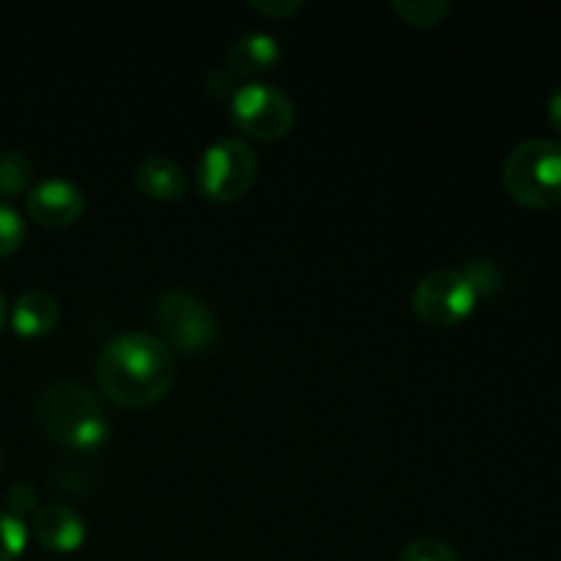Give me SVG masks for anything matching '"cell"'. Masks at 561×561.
Returning a JSON list of instances; mask_svg holds the SVG:
<instances>
[{
  "mask_svg": "<svg viewBox=\"0 0 561 561\" xmlns=\"http://www.w3.org/2000/svg\"><path fill=\"white\" fill-rule=\"evenodd\" d=\"M175 359L162 337L148 332L118 334L96 362L99 387L110 400L129 409L157 403L173 383Z\"/></svg>",
  "mask_w": 561,
  "mask_h": 561,
  "instance_id": "cell-1",
  "label": "cell"
},
{
  "mask_svg": "<svg viewBox=\"0 0 561 561\" xmlns=\"http://www.w3.org/2000/svg\"><path fill=\"white\" fill-rule=\"evenodd\" d=\"M36 422L55 442L71 449H93L107 438V414L88 387L60 381L36 400Z\"/></svg>",
  "mask_w": 561,
  "mask_h": 561,
  "instance_id": "cell-2",
  "label": "cell"
},
{
  "mask_svg": "<svg viewBox=\"0 0 561 561\" xmlns=\"http://www.w3.org/2000/svg\"><path fill=\"white\" fill-rule=\"evenodd\" d=\"M504 186L529 208L561 206V142L548 137L524 140L507 153L502 168Z\"/></svg>",
  "mask_w": 561,
  "mask_h": 561,
  "instance_id": "cell-3",
  "label": "cell"
},
{
  "mask_svg": "<svg viewBox=\"0 0 561 561\" xmlns=\"http://www.w3.org/2000/svg\"><path fill=\"white\" fill-rule=\"evenodd\" d=\"M153 321L164 334V343L186 354H201L217 343L219 323L206 301L186 290H164L153 301Z\"/></svg>",
  "mask_w": 561,
  "mask_h": 561,
  "instance_id": "cell-4",
  "label": "cell"
},
{
  "mask_svg": "<svg viewBox=\"0 0 561 561\" xmlns=\"http://www.w3.org/2000/svg\"><path fill=\"white\" fill-rule=\"evenodd\" d=\"M257 173V157L250 142L225 137L206 148L197 168V186L211 201H239L252 186Z\"/></svg>",
  "mask_w": 561,
  "mask_h": 561,
  "instance_id": "cell-5",
  "label": "cell"
},
{
  "mask_svg": "<svg viewBox=\"0 0 561 561\" xmlns=\"http://www.w3.org/2000/svg\"><path fill=\"white\" fill-rule=\"evenodd\" d=\"M233 121L257 140H277L294 129L296 110L288 93L268 82H247L230 96Z\"/></svg>",
  "mask_w": 561,
  "mask_h": 561,
  "instance_id": "cell-6",
  "label": "cell"
},
{
  "mask_svg": "<svg viewBox=\"0 0 561 561\" xmlns=\"http://www.w3.org/2000/svg\"><path fill=\"white\" fill-rule=\"evenodd\" d=\"M477 299L480 296L460 268H436L416 285L414 310L425 323L444 329L471 316Z\"/></svg>",
  "mask_w": 561,
  "mask_h": 561,
  "instance_id": "cell-7",
  "label": "cell"
},
{
  "mask_svg": "<svg viewBox=\"0 0 561 561\" xmlns=\"http://www.w3.org/2000/svg\"><path fill=\"white\" fill-rule=\"evenodd\" d=\"M27 211L44 228H66L85 211V195L66 179H47L27 192Z\"/></svg>",
  "mask_w": 561,
  "mask_h": 561,
  "instance_id": "cell-8",
  "label": "cell"
},
{
  "mask_svg": "<svg viewBox=\"0 0 561 561\" xmlns=\"http://www.w3.org/2000/svg\"><path fill=\"white\" fill-rule=\"evenodd\" d=\"M33 535L49 551L69 553L85 542V520L64 504H44L33 515Z\"/></svg>",
  "mask_w": 561,
  "mask_h": 561,
  "instance_id": "cell-9",
  "label": "cell"
},
{
  "mask_svg": "<svg viewBox=\"0 0 561 561\" xmlns=\"http://www.w3.org/2000/svg\"><path fill=\"white\" fill-rule=\"evenodd\" d=\"M135 184L153 201H179L186 192V173L170 157L151 153L137 162Z\"/></svg>",
  "mask_w": 561,
  "mask_h": 561,
  "instance_id": "cell-10",
  "label": "cell"
},
{
  "mask_svg": "<svg viewBox=\"0 0 561 561\" xmlns=\"http://www.w3.org/2000/svg\"><path fill=\"white\" fill-rule=\"evenodd\" d=\"M279 60V44L272 33L250 31L228 49V71L233 77H252L268 71Z\"/></svg>",
  "mask_w": 561,
  "mask_h": 561,
  "instance_id": "cell-11",
  "label": "cell"
},
{
  "mask_svg": "<svg viewBox=\"0 0 561 561\" xmlns=\"http://www.w3.org/2000/svg\"><path fill=\"white\" fill-rule=\"evenodd\" d=\"M58 318V299L49 290H27L11 307V329L20 337H42V334L53 332Z\"/></svg>",
  "mask_w": 561,
  "mask_h": 561,
  "instance_id": "cell-12",
  "label": "cell"
},
{
  "mask_svg": "<svg viewBox=\"0 0 561 561\" xmlns=\"http://www.w3.org/2000/svg\"><path fill=\"white\" fill-rule=\"evenodd\" d=\"M33 179L31 159L22 151L0 153V195H20Z\"/></svg>",
  "mask_w": 561,
  "mask_h": 561,
  "instance_id": "cell-13",
  "label": "cell"
},
{
  "mask_svg": "<svg viewBox=\"0 0 561 561\" xmlns=\"http://www.w3.org/2000/svg\"><path fill=\"white\" fill-rule=\"evenodd\" d=\"M392 9L411 25H436L449 11L447 0H392Z\"/></svg>",
  "mask_w": 561,
  "mask_h": 561,
  "instance_id": "cell-14",
  "label": "cell"
},
{
  "mask_svg": "<svg viewBox=\"0 0 561 561\" xmlns=\"http://www.w3.org/2000/svg\"><path fill=\"white\" fill-rule=\"evenodd\" d=\"M27 531L16 515L0 513V561H14L25 551Z\"/></svg>",
  "mask_w": 561,
  "mask_h": 561,
  "instance_id": "cell-15",
  "label": "cell"
},
{
  "mask_svg": "<svg viewBox=\"0 0 561 561\" xmlns=\"http://www.w3.org/2000/svg\"><path fill=\"white\" fill-rule=\"evenodd\" d=\"M22 239H25V222H22L20 211L0 201V257L20 250Z\"/></svg>",
  "mask_w": 561,
  "mask_h": 561,
  "instance_id": "cell-16",
  "label": "cell"
},
{
  "mask_svg": "<svg viewBox=\"0 0 561 561\" xmlns=\"http://www.w3.org/2000/svg\"><path fill=\"white\" fill-rule=\"evenodd\" d=\"M398 561H460V559L449 542L436 540V537H422V540L411 542V546L400 553Z\"/></svg>",
  "mask_w": 561,
  "mask_h": 561,
  "instance_id": "cell-17",
  "label": "cell"
},
{
  "mask_svg": "<svg viewBox=\"0 0 561 561\" xmlns=\"http://www.w3.org/2000/svg\"><path fill=\"white\" fill-rule=\"evenodd\" d=\"M466 274V279L471 283V288L477 290V296L493 294L502 283V272L493 261H485V257H477V261H469V266L460 268Z\"/></svg>",
  "mask_w": 561,
  "mask_h": 561,
  "instance_id": "cell-18",
  "label": "cell"
},
{
  "mask_svg": "<svg viewBox=\"0 0 561 561\" xmlns=\"http://www.w3.org/2000/svg\"><path fill=\"white\" fill-rule=\"evenodd\" d=\"M38 502V493L31 482H14V485L5 491V504L11 507V515L20 518V513H31Z\"/></svg>",
  "mask_w": 561,
  "mask_h": 561,
  "instance_id": "cell-19",
  "label": "cell"
},
{
  "mask_svg": "<svg viewBox=\"0 0 561 561\" xmlns=\"http://www.w3.org/2000/svg\"><path fill=\"white\" fill-rule=\"evenodd\" d=\"M250 5L268 16H290L301 9V0H252Z\"/></svg>",
  "mask_w": 561,
  "mask_h": 561,
  "instance_id": "cell-20",
  "label": "cell"
},
{
  "mask_svg": "<svg viewBox=\"0 0 561 561\" xmlns=\"http://www.w3.org/2000/svg\"><path fill=\"white\" fill-rule=\"evenodd\" d=\"M208 88H211V93H217V96H225V93H230V96H233V91H236L233 75H230L228 69L208 71Z\"/></svg>",
  "mask_w": 561,
  "mask_h": 561,
  "instance_id": "cell-21",
  "label": "cell"
},
{
  "mask_svg": "<svg viewBox=\"0 0 561 561\" xmlns=\"http://www.w3.org/2000/svg\"><path fill=\"white\" fill-rule=\"evenodd\" d=\"M548 124L561 131V85L553 88L551 96H548Z\"/></svg>",
  "mask_w": 561,
  "mask_h": 561,
  "instance_id": "cell-22",
  "label": "cell"
},
{
  "mask_svg": "<svg viewBox=\"0 0 561 561\" xmlns=\"http://www.w3.org/2000/svg\"><path fill=\"white\" fill-rule=\"evenodd\" d=\"M3 323H5V301L3 296H0V329H3Z\"/></svg>",
  "mask_w": 561,
  "mask_h": 561,
  "instance_id": "cell-23",
  "label": "cell"
},
{
  "mask_svg": "<svg viewBox=\"0 0 561 561\" xmlns=\"http://www.w3.org/2000/svg\"><path fill=\"white\" fill-rule=\"evenodd\" d=\"M0 471H3V449H0Z\"/></svg>",
  "mask_w": 561,
  "mask_h": 561,
  "instance_id": "cell-24",
  "label": "cell"
}]
</instances>
